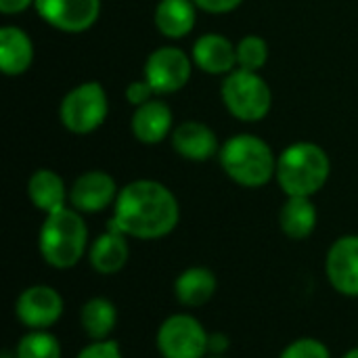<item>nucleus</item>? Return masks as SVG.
<instances>
[{"instance_id":"f257e3e1","label":"nucleus","mask_w":358,"mask_h":358,"mask_svg":"<svg viewBox=\"0 0 358 358\" xmlns=\"http://www.w3.org/2000/svg\"><path fill=\"white\" fill-rule=\"evenodd\" d=\"M178 220L180 208L174 193L157 180L141 178L120 189L109 224L128 237L153 241L170 235Z\"/></svg>"},{"instance_id":"f03ea898","label":"nucleus","mask_w":358,"mask_h":358,"mask_svg":"<svg viewBox=\"0 0 358 358\" xmlns=\"http://www.w3.org/2000/svg\"><path fill=\"white\" fill-rule=\"evenodd\" d=\"M331 174V162L317 143L300 141L283 149L277 157V182L287 197L317 195Z\"/></svg>"},{"instance_id":"7ed1b4c3","label":"nucleus","mask_w":358,"mask_h":358,"mask_svg":"<svg viewBox=\"0 0 358 358\" xmlns=\"http://www.w3.org/2000/svg\"><path fill=\"white\" fill-rule=\"evenodd\" d=\"M38 248L48 266L57 271L73 268L88 252V229L84 216L67 206L46 214L38 235Z\"/></svg>"},{"instance_id":"20e7f679","label":"nucleus","mask_w":358,"mask_h":358,"mask_svg":"<svg viewBox=\"0 0 358 358\" xmlns=\"http://www.w3.org/2000/svg\"><path fill=\"white\" fill-rule=\"evenodd\" d=\"M224 174L245 189H260L277 174V157L266 141L256 134L231 136L218 151Z\"/></svg>"},{"instance_id":"39448f33","label":"nucleus","mask_w":358,"mask_h":358,"mask_svg":"<svg viewBox=\"0 0 358 358\" xmlns=\"http://www.w3.org/2000/svg\"><path fill=\"white\" fill-rule=\"evenodd\" d=\"M220 96L229 113L241 122H260L273 107V92L266 80L258 76V71L239 67L222 82Z\"/></svg>"},{"instance_id":"423d86ee","label":"nucleus","mask_w":358,"mask_h":358,"mask_svg":"<svg viewBox=\"0 0 358 358\" xmlns=\"http://www.w3.org/2000/svg\"><path fill=\"white\" fill-rule=\"evenodd\" d=\"M109 113L107 92L99 82H82L71 88L59 107V120L71 134H90L103 126Z\"/></svg>"},{"instance_id":"0eeeda50","label":"nucleus","mask_w":358,"mask_h":358,"mask_svg":"<svg viewBox=\"0 0 358 358\" xmlns=\"http://www.w3.org/2000/svg\"><path fill=\"white\" fill-rule=\"evenodd\" d=\"M210 334L187 313L170 315L157 329L155 344L162 358H206Z\"/></svg>"},{"instance_id":"6e6552de","label":"nucleus","mask_w":358,"mask_h":358,"mask_svg":"<svg viewBox=\"0 0 358 358\" xmlns=\"http://www.w3.org/2000/svg\"><path fill=\"white\" fill-rule=\"evenodd\" d=\"M193 61L182 48L159 46L145 61V80L155 94H172L187 86Z\"/></svg>"},{"instance_id":"1a4fd4ad","label":"nucleus","mask_w":358,"mask_h":358,"mask_svg":"<svg viewBox=\"0 0 358 358\" xmlns=\"http://www.w3.org/2000/svg\"><path fill=\"white\" fill-rule=\"evenodd\" d=\"M63 315V298L50 285L25 287L15 302V317L29 331L50 329Z\"/></svg>"},{"instance_id":"9d476101","label":"nucleus","mask_w":358,"mask_h":358,"mask_svg":"<svg viewBox=\"0 0 358 358\" xmlns=\"http://www.w3.org/2000/svg\"><path fill=\"white\" fill-rule=\"evenodd\" d=\"M34 6L44 23L67 34L90 29L101 15V0H36Z\"/></svg>"},{"instance_id":"9b49d317","label":"nucleus","mask_w":358,"mask_h":358,"mask_svg":"<svg viewBox=\"0 0 358 358\" xmlns=\"http://www.w3.org/2000/svg\"><path fill=\"white\" fill-rule=\"evenodd\" d=\"M325 275L338 294L358 298V235H344L331 243L325 258Z\"/></svg>"},{"instance_id":"f8f14e48","label":"nucleus","mask_w":358,"mask_h":358,"mask_svg":"<svg viewBox=\"0 0 358 358\" xmlns=\"http://www.w3.org/2000/svg\"><path fill=\"white\" fill-rule=\"evenodd\" d=\"M117 185L111 174L90 170L80 174L69 189V203L80 214H96L107 210L117 199Z\"/></svg>"},{"instance_id":"ddd939ff","label":"nucleus","mask_w":358,"mask_h":358,"mask_svg":"<svg viewBox=\"0 0 358 358\" xmlns=\"http://www.w3.org/2000/svg\"><path fill=\"white\" fill-rule=\"evenodd\" d=\"M193 63L210 76H229L237 65V46L222 34H203L193 44Z\"/></svg>"},{"instance_id":"4468645a","label":"nucleus","mask_w":358,"mask_h":358,"mask_svg":"<svg viewBox=\"0 0 358 358\" xmlns=\"http://www.w3.org/2000/svg\"><path fill=\"white\" fill-rule=\"evenodd\" d=\"M130 258L128 235L109 224V229L99 235L88 248V262L99 275H115L120 273Z\"/></svg>"},{"instance_id":"2eb2a0df","label":"nucleus","mask_w":358,"mask_h":358,"mask_svg":"<svg viewBox=\"0 0 358 358\" xmlns=\"http://www.w3.org/2000/svg\"><path fill=\"white\" fill-rule=\"evenodd\" d=\"M172 147L180 157L191 162H206L220 151L214 130L195 120L180 124L172 132Z\"/></svg>"},{"instance_id":"dca6fc26","label":"nucleus","mask_w":358,"mask_h":358,"mask_svg":"<svg viewBox=\"0 0 358 358\" xmlns=\"http://www.w3.org/2000/svg\"><path fill=\"white\" fill-rule=\"evenodd\" d=\"M130 128L136 141L145 145H157L172 130V109L164 101L151 99L145 105L136 107Z\"/></svg>"},{"instance_id":"f3484780","label":"nucleus","mask_w":358,"mask_h":358,"mask_svg":"<svg viewBox=\"0 0 358 358\" xmlns=\"http://www.w3.org/2000/svg\"><path fill=\"white\" fill-rule=\"evenodd\" d=\"M218 289V279L208 266H189L174 281V296L180 306L199 308L208 304Z\"/></svg>"},{"instance_id":"a211bd4d","label":"nucleus","mask_w":358,"mask_h":358,"mask_svg":"<svg viewBox=\"0 0 358 358\" xmlns=\"http://www.w3.org/2000/svg\"><path fill=\"white\" fill-rule=\"evenodd\" d=\"M34 63V42L17 25L0 29V71L4 76H21Z\"/></svg>"},{"instance_id":"6ab92c4d","label":"nucleus","mask_w":358,"mask_h":358,"mask_svg":"<svg viewBox=\"0 0 358 358\" xmlns=\"http://www.w3.org/2000/svg\"><path fill=\"white\" fill-rule=\"evenodd\" d=\"M197 4L193 0H159L155 6V27L170 40L185 38L193 31Z\"/></svg>"},{"instance_id":"aec40b11","label":"nucleus","mask_w":358,"mask_h":358,"mask_svg":"<svg viewBox=\"0 0 358 358\" xmlns=\"http://www.w3.org/2000/svg\"><path fill=\"white\" fill-rule=\"evenodd\" d=\"M27 197L29 201L42 210L44 214H52L61 208H65V201L69 199V193L65 189V182L63 178L48 170V168H42V170H36L29 180H27Z\"/></svg>"},{"instance_id":"412c9836","label":"nucleus","mask_w":358,"mask_h":358,"mask_svg":"<svg viewBox=\"0 0 358 358\" xmlns=\"http://www.w3.org/2000/svg\"><path fill=\"white\" fill-rule=\"evenodd\" d=\"M317 218L313 197H287L279 212V227L289 239H306L315 233Z\"/></svg>"},{"instance_id":"4be33fe9","label":"nucleus","mask_w":358,"mask_h":358,"mask_svg":"<svg viewBox=\"0 0 358 358\" xmlns=\"http://www.w3.org/2000/svg\"><path fill=\"white\" fill-rule=\"evenodd\" d=\"M80 325L92 342L109 340L117 325V308L107 298H90L80 308Z\"/></svg>"},{"instance_id":"5701e85b","label":"nucleus","mask_w":358,"mask_h":358,"mask_svg":"<svg viewBox=\"0 0 358 358\" xmlns=\"http://www.w3.org/2000/svg\"><path fill=\"white\" fill-rule=\"evenodd\" d=\"M61 344L48 329L27 331L15 348V358H61Z\"/></svg>"},{"instance_id":"b1692460","label":"nucleus","mask_w":358,"mask_h":358,"mask_svg":"<svg viewBox=\"0 0 358 358\" xmlns=\"http://www.w3.org/2000/svg\"><path fill=\"white\" fill-rule=\"evenodd\" d=\"M268 61V42L262 36L250 34L237 44V67L245 71H260Z\"/></svg>"},{"instance_id":"393cba45","label":"nucleus","mask_w":358,"mask_h":358,"mask_svg":"<svg viewBox=\"0 0 358 358\" xmlns=\"http://www.w3.org/2000/svg\"><path fill=\"white\" fill-rule=\"evenodd\" d=\"M279 358H331V352L317 338H298L285 346Z\"/></svg>"},{"instance_id":"a878e982","label":"nucleus","mask_w":358,"mask_h":358,"mask_svg":"<svg viewBox=\"0 0 358 358\" xmlns=\"http://www.w3.org/2000/svg\"><path fill=\"white\" fill-rule=\"evenodd\" d=\"M76 358H124L120 344L113 340H99L84 346Z\"/></svg>"},{"instance_id":"bb28decb","label":"nucleus","mask_w":358,"mask_h":358,"mask_svg":"<svg viewBox=\"0 0 358 358\" xmlns=\"http://www.w3.org/2000/svg\"><path fill=\"white\" fill-rule=\"evenodd\" d=\"M153 94H155V92H153V88L149 86V82H147L145 78H143V80L130 82L128 88H126V99H128V103L134 105V107L145 105L147 101H151Z\"/></svg>"},{"instance_id":"cd10ccee","label":"nucleus","mask_w":358,"mask_h":358,"mask_svg":"<svg viewBox=\"0 0 358 358\" xmlns=\"http://www.w3.org/2000/svg\"><path fill=\"white\" fill-rule=\"evenodd\" d=\"M197 4V8L206 10V13H214V15H222V13H231L235 10L243 0H193Z\"/></svg>"},{"instance_id":"c85d7f7f","label":"nucleus","mask_w":358,"mask_h":358,"mask_svg":"<svg viewBox=\"0 0 358 358\" xmlns=\"http://www.w3.org/2000/svg\"><path fill=\"white\" fill-rule=\"evenodd\" d=\"M229 338L224 334H210L208 338V355H216V357H224V352L229 350Z\"/></svg>"},{"instance_id":"c756f323","label":"nucleus","mask_w":358,"mask_h":358,"mask_svg":"<svg viewBox=\"0 0 358 358\" xmlns=\"http://www.w3.org/2000/svg\"><path fill=\"white\" fill-rule=\"evenodd\" d=\"M36 0H0V10L4 15H15V13H23Z\"/></svg>"},{"instance_id":"7c9ffc66","label":"nucleus","mask_w":358,"mask_h":358,"mask_svg":"<svg viewBox=\"0 0 358 358\" xmlns=\"http://www.w3.org/2000/svg\"><path fill=\"white\" fill-rule=\"evenodd\" d=\"M342 358H358V346L357 348H352V350H348V352H346Z\"/></svg>"},{"instance_id":"2f4dec72","label":"nucleus","mask_w":358,"mask_h":358,"mask_svg":"<svg viewBox=\"0 0 358 358\" xmlns=\"http://www.w3.org/2000/svg\"><path fill=\"white\" fill-rule=\"evenodd\" d=\"M206 358H227V357H216V355H208Z\"/></svg>"}]
</instances>
